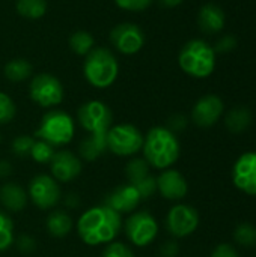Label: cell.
I'll list each match as a JSON object with an SVG mask.
<instances>
[{
  "label": "cell",
  "mask_w": 256,
  "mask_h": 257,
  "mask_svg": "<svg viewBox=\"0 0 256 257\" xmlns=\"http://www.w3.org/2000/svg\"><path fill=\"white\" fill-rule=\"evenodd\" d=\"M122 226L121 214L107 205L88 209L77 221V232L88 245L110 244Z\"/></svg>",
  "instance_id": "6da1fadb"
},
{
  "label": "cell",
  "mask_w": 256,
  "mask_h": 257,
  "mask_svg": "<svg viewBox=\"0 0 256 257\" xmlns=\"http://www.w3.org/2000/svg\"><path fill=\"white\" fill-rule=\"evenodd\" d=\"M143 155L149 166L169 169L180 157V142L174 131L164 126L151 128L143 139Z\"/></svg>",
  "instance_id": "7a4b0ae2"
},
{
  "label": "cell",
  "mask_w": 256,
  "mask_h": 257,
  "mask_svg": "<svg viewBox=\"0 0 256 257\" xmlns=\"http://www.w3.org/2000/svg\"><path fill=\"white\" fill-rule=\"evenodd\" d=\"M118 60L113 53L104 47L92 48L84 59L83 72L91 86L106 89L112 86L118 77Z\"/></svg>",
  "instance_id": "3957f363"
},
{
  "label": "cell",
  "mask_w": 256,
  "mask_h": 257,
  "mask_svg": "<svg viewBox=\"0 0 256 257\" xmlns=\"http://www.w3.org/2000/svg\"><path fill=\"white\" fill-rule=\"evenodd\" d=\"M181 69L196 78L208 77L216 66V56L211 45L202 39L189 41L180 51L178 57Z\"/></svg>",
  "instance_id": "277c9868"
},
{
  "label": "cell",
  "mask_w": 256,
  "mask_h": 257,
  "mask_svg": "<svg viewBox=\"0 0 256 257\" xmlns=\"http://www.w3.org/2000/svg\"><path fill=\"white\" fill-rule=\"evenodd\" d=\"M35 136L39 140L47 142L53 148L68 145L74 137L72 117L65 111L51 110L45 113L44 117L41 119V123L35 131Z\"/></svg>",
  "instance_id": "5b68a950"
},
{
  "label": "cell",
  "mask_w": 256,
  "mask_h": 257,
  "mask_svg": "<svg viewBox=\"0 0 256 257\" xmlns=\"http://www.w3.org/2000/svg\"><path fill=\"white\" fill-rule=\"evenodd\" d=\"M143 134L131 123L115 125L107 131V149L119 157H131L143 146Z\"/></svg>",
  "instance_id": "8992f818"
},
{
  "label": "cell",
  "mask_w": 256,
  "mask_h": 257,
  "mask_svg": "<svg viewBox=\"0 0 256 257\" xmlns=\"http://www.w3.org/2000/svg\"><path fill=\"white\" fill-rule=\"evenodd\" d=\"M78 122L89 134L107 133L110 130L113 114L112 110L101 101L84 102L77 113Z\"/></svg>",
  "instance_id": "52a82bcc"
},
{
  "label": "cell",
  "mask_w": 256,
  "mask_h": 257,
  "mask_svg": "<svg viewBox=\"0 0 256 257\" xmlns=\"http://www.w3.org/2000/svg\"><path fill=\"white\" fill-rule=\"evenodd\" d=\"M30 98L41 107H54L63 99L62 83L50 74H38L30 83Z\"/></svg>",
  "instance_id": "ba28073f"
},
{
  "label": "cell",
  "mask_w": 256,
  "mask_h": 257,
  "mask_svg": "<svg viewBox=\"0 0 256 257\" xmlns=\"http://www.w3.org/2000/svg\"><path fill=\"white\" fill-rule=\"evenodd\" d=\"M125 233L133 245L145 247L155 239L158 233V224L149 212H134L125 221Z\"/></svg>",
  "instance_id": "9c48e42d"
},
{
  "label": "cell",
  "mask_w": 256,
  "mask_h": 257,
  "mask_svg": "<svg viewBox=\"0 0 256 257\" xmlns=\"http://www.w3.org/2000/svg\"><path fill=\"white\" fill-rule=\"evenodd\" d=\"M29 197L39 209L54 208L60 200L59 184L48 175H38L29 184Z\"/></svg>",
  "instance_id": "30bf717a"
},
{
  "label": "cell",
  "mask_w": 256,
  "mask_h": 257,
  "mask_svg": "<svg viewBox=\"0 0 256 257\" xmlns=\"http://www.w3.org/2000/svg\"><path fill=\"white\" fill-rule=\"evenodd\" d=\"M166 226L174 236L186 238L198 229L199 214L193 206L177 205L169 211L166 218Z\"/></svg>",
  "instance_id": "8fae6325"
},
{
  "label": "cell",
  "mask_w": 256,
  "mask_h": 257,
  "mask_svg": "<svg viewBox=\"0 0 256 257\" xmlns=\"http://www.w3.org/2000/svg\"><path fill=\"white\" fill-rule=\"evenodd\" d=\"M110 42L122 54H134L143 47L145 35L139 26L133 23H121L112 29Z\"/></svg>",
  "instance_id": "7c38bea8"
},
{
  "label": "cell",
  "mask_w": 256,
  "mask_h": 257,
  "mask_svg": "<svg viewBox=\"0 0 256 257\" xmlns=\"http://www.w3.org/2000/svg\"><path fill=\"white\" fill-rule=\"evenodd\" d=\"M125 173L128 178V184L137 190L142 199H148L157 191V179L149 175V164L146 163V160H131L125 167Z\"/></svg>",
  "instance_id": "4fadbf2b"
},
{
  "label": "cell",
  "mask_w": 256,
  "mask_h": 257,
  "mask_svg": "<svg viewBox=\"0 0 256 257\" xmlns=\"http://www.w3.org/2000/svg\"><path fill=\"white\" fill-rule=\"evenodd\" d=\"M234 185L246 194L256 196V152L243 154L232 169Z\"/></svg>",
  "instance_id": "5bb4252c"
},
{
  "label": "cell",
  "mask_w": 256,
  "mask_h": 257,
  "mask_svg": "<svg viewBox=\"0 0 256 257\" xmlns=\"http://www.w3.org/2000/svg\"><path fill=\"white\" fill-rule=\"evenodd\" d=\"M223 113V102L216 95H205L202 96L193 107L192 119L201 128L213 126Z\"/></svg>",
  "instance_id": "9a60e30c"
},
{
  "label": "cell",
  "mask_w": 256,
  "mask_h": 257,
  "mask_svg": "<svg viewBox=\"0 0 256 257\" xmlns=\"http://www.w3.org/2000/svg\"><path fill=\"white\" fill-rule=\"evenodd\" d=\"M53 178L60 182H69L75 179L81 172L80 160L69 151H59L54 152L50 161Z\"/></svg>",
  "instance_id": "2e32d148"
},
{
  "label": "cell",
  "mask_w": 256,
  "mask_h": 257,
  "mask_svg": "<svg viewBox=\"0 0 256 257\" xmlns=\"http://www.w3.org/2000/svg\"><path fill=\"white\" fill-rule=\"evenodd\" d=\"M157 190L167 200H181L186 197L189 185L186 178L178 170L166 169L157 178Z\"/></svg>",
  "instance_id": "e0dca14e"
},
{
  "label": "cell",
  "mask_w": 256,
  "mask_h": 257,
  "mask_svg": "<svg viewBox=\"0 0 256 257\" xmlns=\"http://www.w3.org/2000/svg\"><path fill=\"white\" fill-rule=\"evenodd\" d=\"M140 200L142 197L137 193V190L128 184V185H121L115 188L107 196L106 205L112 208L113 211H116L118 214H128V212H133L139 206Z\"/></svg>",
  "instance_id": "ac0fdd59"
},
{
  "label": "cell",
  "mask_w": 256,
  "mask_h": 257,
  "mask_svg": "<svg viewBox=\"0 0 256 257\" xmlns=\"http://www.w3.org/2000/svg\"><path fill=\"white\" fill-rule=\"evenodd\" d=\"M199 27L205 33H216L220 32L225 26V12L220 6L208 3L201 8L199 11Z\"/></svg>",
  "instance_id": "d6986e66"
},
{
  "label": "cell",
  "mask_w": 256,
  "mask_h": 257,
  "mask_svg": "<svg viewBox=\"0 0 256 257\" xmlns=\"http://www.w3.org/2000/svg\"><path fill=\"white\" fill-rule=\"evenodd\" d=\"M0 203L11 212H20L27 205V194L18 184H5L0 190Z\"/></svg>",
  "instance_id": "ffe728a7"
},
{
  "label": "cell",
  "mask_w": 256,
  "mask_h": 257,
  "mask_svg": "<svg viewBox=\"0 0 256 257\" xmlns=\"http://www.w3.org/2000/svg\"><path fill=\"white\" fill-rule=\"evenodd\" d=\"M80 155L86 161H95L107 151V133L89 134L80 143Z\"/></svg>",
  "instance_id": "44dd1931"
},
{
  "label": "cell",
  "mask_w": 256,
  "mask_h": 257,
  "mask_svg": "<svg viewBox=\"0 0 256 257\" xmlns=\"http://www.w3.org/2000/svg\"><path fill=\"white\" fill-rule=\"evenodd\" d=\"M47 230L54 238H65L72 229L71 217L63 211H53L47 218Z\"/></svg>",
  "instance_id": "7402d4cb"
},
{
  "label": "cell",
  "mask_w": 256,
  "mask_h": 257,
  "mask_svg": "<svg viewBox=\"0 0 256 257\" xmlns=\"http://www.w3.org/2000/svg\"><path fill=\"white\" fill-rule=\"evenodd\" d=\"M252 122V114L250 110H247L246 107H238L234 108L228 113L226 116V126L231 133H243L250 126Z\"/></svg>",
  "instance_id": "603a6c76"
},
{
  "label": "cell",
  "mask_w": 256,
  "mask_h": 257,
  "mask_svg": "<svg viewBox=\"0 0 256 257\" xmlns=\"http://www.w3.org/2000/svg\"><path fill=\"white\" fill-rule=\"evenodd\" d=\"M32 74V65L26 59H14L5 65V75L12 83H20L29 78Z\"/></svg>",
  "instance_id": "cb8c5ba5"
},
{
  "label": "cell",
  "mask_w": 256,
  "mask_h": 257,
  "mask_svg": "<svg viewBox=\"0 0 256 257\" xmlns=\"http://www.w3.org/2000/svg\"><path fill=\"white\" fill-rule=\"evenodd\" d=\"M17 12L21 17L36 20L41 18L47 11V2L45 0H17Z\"/></svg>",
  "instance_id": "d4e9b609"
},
{
  "label": "cell",
  "mask_w": 256,
  "mask_h": 257,
  "mask_svg": "<svg viewBox=\"0 0 256 257\" xmlns=\"http://www.w3.org/2000/svg\"><path fill=\"white\" fill-rule=\"evenodd\" d=\"M69 47L71 50L78 54V56H86L92 47H94V38L89 32L86 30H78V32H74L71 36H69Z\"/></svg>",
  "instance_id": "484cf974"
},
{
  "label": "cell",
  "mask_w": 256,
  "mask_h": 257,
  "mask_svg": "<svg viewBox=\"0 0 256 257\" xmlns=\"http://www.w3.org/2000/svg\"><path fill=\"white\" fill-rule=\"evenodd\" d=\"M14 242V224L12 220L5 214L0 212V251L8 250Z\"/></svg>",
  "instance_id": "4316f807"
},
{
  "label": "cell",
  "mask_w": 256,
  "mask_h": 257,
  "mask_svg": "<svg viewBox=\"0 0 256 257\" xmlns=\"http://www.w3.org/2000/svg\"><path fill=\"white\" fill-rule=\"evenodd\" d=\"M54 155V148L51 145H48L47 142L38 140L33 143L32 151H30V157L33 158V161L39 163V164H47L51 161Z\"/></svg>",
  "instance_id": "83f0119b"
},
{
  "label": "cell",
  "mask_w": 256,
  "mask_h": 257,
  "mask_svg": "<svg viewBox=\"0 0 256 257\" xmlns=\"http://www.w3.org/2000/svg\"><path fill=\"white\" fill-rule=\"evenodd\" d=\"M234 239L243 247H255L256 245V227L252 224H240L234 230Z\"/></svg>",
  "instance_id": "f1b7e54d"
},
{
  "label": "cell",
  "mask_w": 256,
  "mask_h": 257,
  "mask_svg": "<svg viewBox=\"0 0 256 257\" xmlns=\"http://www.w3.org/2000/svg\"><path fill=\"white\" fill-rule=\"evenodd\" d=\"M15 113H17V107L14 101L6 93L0 92V125L11 122Z\"/></svg>",
  "instance_id": "f546056e"
},
{
  "label": "cell",
  "mask_w": 256,
  "mask_h": 257,
  "mask_svg": "<svg viewBox=\"0 0 256 257\" xmlns=\"http://www.w3.org/2000/svg\"><path fill=\"white\" fill-rule=\"evenodd\" d=\"M35 140L29 136H18L14 142H12V152L18 157H26L30 155L32 146H33Z\"/></svg>",
  "instance_id": "4dcf8cb0"
},
{
  "label": "cell",
  "mask_w": 256,
  "mask_h": 257,
  "mask_svg": "<svg viewBox=\"0 0 256 257\" xmlns=\"http://www.w3.org/2000/svg\"><path fill=\"white\" fill-rule=\"evenodd\" d=\"M103 257H134V254L128 245L122 242H110L104 248Z\"/></svg>",
  "instance_id": "1f68e13d"
},
{
  "label": "cell",
  "mask_w": 256,
  "mask_h": 257,
  "mask_svg": "<svg viewBox=\"0 0 256 257\" xmlns=\"http://www.w3.org/2000/svg\"><path fill=\"white\" fill-rule=\"evenodd\" d=\"M116 5L124 9V11H131V12H140L146 9L152 0H115Z\"/></svg>",
  "instance_id": "d6a6232c"
},
{
  "label": "cell",
  "mask_w": 256,
  "mask_h": 257,
  "mask_svg": "<svg viewBox=\"0 0 256 257\" xmlns=\"http://www.w3.org/2000/svg\"><path fill=\"white\" fill-rule=\"evenodd\" d=\"M211 257H238V253L231 244H220L214 248Z\"/></svg>",
  "instance_id": "836d02e7"
},
{
  "label": "cell",
  "mask_w": 256,
  "mask_h": 257,
  "mask_svg": "<svg viewBox=\"0 0 256 257\" xmlns=\"http://www.w3.org/2000/svg\"><path fill=\"white\" fill-rule=\"evenodd\" d=\"M160 253H161V256L163 257H175L178 254V247H177L175 242H166V244L161 247Z\"/></svg>",
  "instance_id": "e575fe53"
},
{
  "label": "cell",
  "mask_w": 256,
  "mask_h": 257,
  "mask_svg": "<svg viewBox=\"0 0 256 257\" xmlns=\"http://www.w3.org/2000/svg\"><path fill=\"white\" fill-rule=\"evenodd\" d=\"M234 45H235L234 38L226 36V38H223L222 41H219V44H217V50H219V51H228V50H231Z\"/></svg>",
  "instance_id": "d590c367"
},
{
  "label": "cell",
  "mask_w": 256,
  "mask_h": 257,
  "mask_svg": "<svg viewBox=\"0 0 256 257\" xmlns=\"http://www.w3.org/2000/svg\"><path fill=\"white\" fill-rule=\"evenodd\" d=\"M33 241L29 238V236H21L20 238V241H18V248L21 250V251H29V250H32L33 248Z\"/></svg>",
  "instance_id": "8d00e7d4"
},
{
  "label": "cell",
  "mask_w": 256,
  "mask_h": 257,
  "mask_svg": "<svg viewBox=\"0 0 256 257\" xmlns=\"http://www.w3.org/2000/svg\"><path fill=\"white\" fill-rule=\"evenodd\" d=\"M161 3V6L164 8H175L178 6L180 3H183V0H158Z\"/></svg>",
  "instance_id": "74e56055"
},
{
  "label": "cell",
  "mask_w": 256,
  "mask_h": 257,
  "mask_svg": "<svg viewBox=\"0 0 256 257\" xmlns=\"http://www.w3.org/2000/svg\"><path fill=\"white\" fill-rule=\"evenodd\" d=\"M11 172V166L6 161H0V176H8Z\"/></svg>",
  "instance_id": "f35d334b"
},
{
  "label": "cell",
  "mask_w": 256,
  "mask_h": 257,
  "mask_svg": "<svg viewBox=\"0 0 256 257\" xmlns=\"http://www.w3.org/2000/svg\"><path fill=\"white\" fill-rule=\"evenodd\" d=\"M0 142H2V136H0Z\"/></svg>",
  "instance_id": "ab89813d"
}]
</instances>
